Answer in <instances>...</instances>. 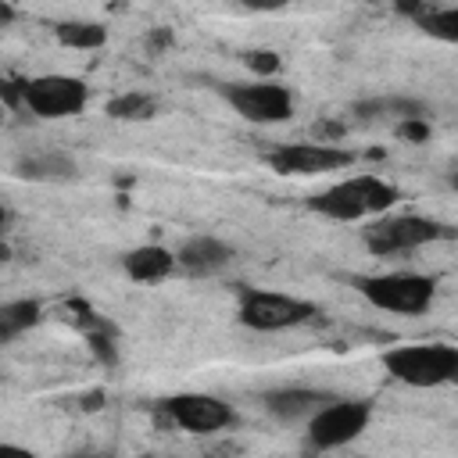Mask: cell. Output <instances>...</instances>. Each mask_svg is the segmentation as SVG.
<instances>
[{
	"instance_id": "6da1fadb",
	"label": "cell",
	"mask_w": 458,
	"mask_h": 458,
	"mask_svg": "<svg viewBox=\"0 0 458 458\" xmlns=\"http://www.w3.org/2000/svg\"><path fill=\"white\" fill-rule=\"evenodd\" d=\"M397 200V190L379 175H351L344 182H333L329 190L315 193L308 208L333 222H361L390 211Z\"/></svg>"
},
{
	"instance_id": "7a4b0ae2",
	"label": "cell",
	"mask_w": 458,
	"mask_h": 458,
	"mask_svg": "<svg viewBox=\"0 0 458 458\" xmlns=\"http://www.w3.org/2000/svg\"><path fill=\"white\" fill-rule=\"evenodd\" d=\"M383 369L415 390L458 386V347L454 344H401L383 351Z\"/></svg>"
},
{
	"instance_id": "3957f363",
	"label": "cell",
	"mask_w": 458,
	"mask_h": 458,
	"mask_svg": "<svg viewBox=\"0 0 458 458\" xmlns=\"http://www.w3.org/2000/svg\"><path fill=\"white\" fill-rule=\"evenodd\" d=\"M311 315H318V308L311 301H301V297H290V293H276V290L240 286L236 318H240V326H247L254 333L293 329V326H304Z\"/></svg>"
},
{
	"instance_id": "277c9868",
	"label": "cell",
	"mask_w": 458,
	"mask_h": 458,
	"mask_svg": "<svg viewBox=\"0 0 458 458\" xmlns=\"http://www.w3.org/2000/svg\"><path fill=\"white\" fill-rule=\"evenodd\" d=\"M358 290L372 308H383L394 315H422L437 297V283L422 272L365 276V279H358Z\"/></svg>"
},
{
	"instance_id": "5b68a950",
	"label": "cell",
	"mask_w": 458,
	"mask_h": 458,
	"mask_svg": "<svg viewBox=\"0 0 458 458\" xmlns=\"http://www.w3.org/2000/svg\"><path fill=\"white\" fill-rule=\"evenodd\" d=\"M454 236L451 225L437 222V218H426V215H394V218H379L365 229V247L379 258H390V254H404V250H419L426 243H437V240H447Z\"/></svg>"
},
{
	"instance_id": "8992f818",
	"label": "cell",
	"mask_w": 458,
	"mask_h": 458,
	"mask_svg": "<svg viewBox=\"0 0 458 458\" xmlns=\"http://www.w3.org/2000/svg\"><path fill=\"white\" fill-rule=\"evenodd\" d=\"M372 419V404L369 401H354V397H333L322 411H315L308 419V440L318 451H333L344 447L351 440H358L365 433Z\"/></svg>"
},
{
	"instance_id": "52a82bcc",
	"label": "cell",
	"mask_w": 458,
	"mask_h": 458,
	"mask_svg": "<svg viewBox=\"0 0 458 458\" xmlns=\"http://www.w3.org/2000/svg\"><path fill=\"white\" fill-rule=\"evenodd\" d=\"M21 104L36 118H72L89 104V89L75 75H36L21 86Z\"/></svg>"
},
{
	"instance_id": "ba28073f",
	"label": "cell",
	"mask_w": 458,
	"mask_h": 458,
	"mask_svg": "<svg viewBox=\"0 0 458 458\" xmlns=\"http://www.w3.org/2000/svg\"><path fill=\"white\" fill-rule=\"evenodd\" d=\"M225 100L233 111L254 125H279L293 114V93L283 82L258 79V82H236L225 89Z\"/></svg>"
},
{
	"instance_id": "9c48e42d",
	"label": "cell",
	"mask_w": 458,
	"mask_h": 458,
	"mask_svg": "<svg viewBox=\"0 0 458 458\" xmlns=\"http://www.w3.org/2000/svg\"><path fill=\"white\" fill-rule=\"evenodd\" d=\"M354 154L340 143H283L268 154V168L279 175H326L351 168Z\"/></svg>"
},
{
	"instance_id": "30bf717a",
	"label": "cell",
	"mask_w": 458,
	"mask_h": 458,
	"mask_svg": "<svg viewBox=\"0 0 458 458\" xmlns=\"http://www.w3.org/2000/svg\"><path fill=\"white\" fill-rule=\"evenodd\" d=\"M161 411L168 415L172 426H179L186 433H197V437L218 433V429L236 422L233 404L215 397V394H175V397H168L161 404Z\"/></svg>"
},
{
	"instance_id": "8fae6325",
	"label": "cell",
	"mask_w": 458,
	"mask_h": 458,
	"mask_svg": "<svg viewBox=\"0 0 458 458\" xmlns=\"http://www.w3.org/2000/svg\"><path fill=\"white\" fill-rule=\"evenodd\" d=\"M333 401V394L326 390H311V386H283V390H268L265 394V408L283 419V422H297V419H311L315 411H322Z\"/></svg>"
},
{
	"instance_id": "7c38bea8",
	"label": "cell",
	"mask_w": 458,
	"mask_h": 458,
	"mask_svg": "<svg viewBox=\"0 0 458 458\" xmlns=\"http://www.w3.org/2000/svg\"><path fill=\"white\" fill-rule=\"evenodd\" d=\"M179 268H186L190 276H215L233 261V247L215 240V236H190L179 250H175Z\"/></svg>"
},
{
	"instance_id": "4fadbf2b",
	"label": "cell",
	"mask_w": 458,
	"mask_h": 458,
	"mask_svg": "<svg viewBox=\"0 0 458 458\" xmlns=\"http://www.w3.org/2000/svg\"><path fill=\"white\" fill-rule=\"evenodd\" d=\"M122 268H125V276L132 283H161L179 268V261H175V254L168 247L143 243V247H136V250H129L122 258Z\"/></svg>"
},
{
	"instance_id": "5bb4252c",
	"label": "cell",
	"mask_w": 458,
	"mask_h": 458,
	"mask_svg": "<svg viewBox=\"0 0 458 458\" xmlns=\"http://www.w3.org/2000/svg\"><path fill=\"white\" fill-rule=\"evenodd\" d=\"M54 36L68 50H100L107 43V29L100 21H61Z\"/></svg>"
},
{
	"instance_id": "9a60e30c",
	"label": "cell",
	"mask_w": 458,
	"mask_h": 458,
	"mask_svg": "<svg viewBox=\"0 0 458 458\" xmlns=\"http://www.w3.org/2000/svg\"><path fill=\"white\" fill-rule=\"evenodd\" d=\"M107 114H111L114 122H147V118L157 114V100H154L150 93H140V89L118 93V97L107 100Z\"/></svg>"
},
{
	"instance_id": "2e32d148",
	"label": "cell",
	"mask_w": 458,
	"mask_h": 458,
	"mask_svg": "<svg viewBox=\"0 0 458 458\" xmlns=\"http://www.w3.org/2000/svg\"><path fill=\"white\" fill-rule=\"evenodd\" d=\"M18 172L25 179H68L75 172V161L68 154H57V150H47V154H32L18 165Z\"/></svg>"
},
{
	"instance_id": "e0dca14e",
	"label": "cell",
	"mask_w": 458,
	"mask_h": 458,
	"mask_svg": "<svg viewBox=\"0 0 458 458\" xmlns=\"http://www.w3.org/2000/svg\"><path fill=\"white\" fill-rule=\"evenodd\" d=\"M39 322V304L36 301H7L0 308V340H14L29 326Z\"/></svg>"
},
{
	"instance_id": "ac0fdd59",
	"label": "cell",
	"mask_w": 458,
	"mask_h": 458,
	"mask_svg": "<svg viewBox=\"0 0 458 458\" xmlns=\"http://www.w3.org/2000/svg\"><path fill=\"white\" fill-rule=\"evenodd\" d=\"M419 29L433 39L458 43V7H426L419 14Z\"/></svg>"
},
{
	"instance_id": "d6986e66",
	"label": "cell",
	"mask_w": 458,
	"mask_h": 458,
	"mask_svg": "<svg viewBox=\"0 0 458 458\" xmlns=\"http://www.w3.org/2000/svg\"><path fill=\"white\" fill-rule=\"evenodd\" d=\"M243 64H247L258 79H272V75L283 68V61H279L276 50H247V54H243Z\"/></svg>"
},
{
	"instance_id": "ffe728a7",
	"label": "cell",
	"mask_w": 458,
	"mask_h": 458,
	"mask_svg": "<svg viewBox=\"0 0 458 458\" xmlns=\"http://www.w3.org/2000/svg\"><path fill=\"white\" fill-rule=\"evenodd\" d=\"M429 122L426 118H408V122H397V136L408 140V143H426L429 140Z\"/></svg>"
},
{
	"instance_id": "44dd1931",
	"label": "cell",
	"mask_w": 458,
	"mask_h": 458,
	"mask_svg": "<svg viewBox=\"0 0 458 458\" xmlns=\"http://www.w3.org/2000/svg\"><path fill=\"white\" fill-rule=\"evenodd\" d=\"M0 458H39V454L29 447H18V444H0Z\"/></svg>"
},
{
	"instance_id": "7402d4cb",
	"label": "cell",
	"mask_w": 458,
	"mask_h": 458,
	"mask_svg": "<svg viewBox=\"0 0 458 458\" xmlns=\"http://www.w3.org/2000/svg\"><path fill=\"white\" fill-rule=\"evenodd\" d=\"M72 458H104V454H86V451H82V454H72Z\"/></svg>"
},
{
	"instance_id": "603a6c76",
	"label": "cell",
	"mask_w": 458,
	"mask_h": 458,
	"mask_svg": "<svg viewBox=\"0 0 458 458\" xmlns=\"http://www.w3.org/2000/svg\"><path fill=\"white\" fill-rule=\"evenodd\" d=\"M451 186H454V190H458V172H454V175H451Z\"/></svg>"
}]
</instances>
